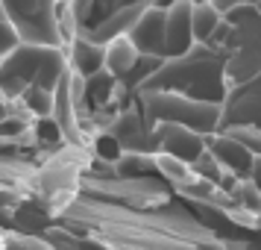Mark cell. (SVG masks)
Listing matches in <instances>:
<instances>
[{
	"label": "cell",
	"mask_w": 261,
	"mask_h": 250,
	"mask_svg": "<svg viewBox=\"0 0 261 250\" xmlns=\"http://www.w3.org/2000/svg\"><path fill=\"white\" fill-rule=\"evenodd\" d=\"M205 150L212 153V159L220 165V171L232 174L238 179H252L255 183V171H258V156H252L244 150L241 144H235L229 135H214L205 142Z\"/></svg>",
	"instance_id": "1"
},
{
	"label": "cell",
	"mask_w": 261,
	"mask_h": 250,
	"mask_svg": "<svg viewBox=\"0 0 261 250\" xmlns=\"http://www.w3.org/2000/svg\"><path fill=\"white\" fill-rule=\"evenodd\" d=\"M226 83L232 85H247L255 74H258V41H249V44H241L229 53L226 59Z\"/></svg>",
	"instance_id": "2"
},
{
	"label": "cell",
	"mask_w": 261,
	"mask_h": 250,
	"mask_svg": "<svg viewBox=\"0 0 261 250\" xmlns=\"http://www.w3.org/2000/svg\"><path fill=\"white\" fill-rule=\"evenodd\" d=\"M138 62V50L132 48L126 36H118L103 44V71L115 80H123L132 71V65Z\"/></svg>",
	"instance_id": "3"
},
{
	"label": "cell",
	"mask_w": 261,
	"mask_h": 250,
	"mask_svg": "<svg viewBox=\"0 0 261 250\" xmlns=\"http://www.w3.org/2000/svg\"><path fill=\"white\" fill-rule=\"evenodd\" d=\"M220 15L223 9L217 6V3H191V15H188V30H191V41H197V44H205L212 33L217 30L220 24Z\"/></svg>",
	"instance_id": "4"
},
{
	"label": "cell",
	"mask_w": 261,
	"mask_h": 250,
	"mask_svg": "<svg viewBox=\"0 0 261 250\" xmlns=\"http://www.w3.org/2000/svg\"><path fill=\"white\" fill-rule=\"evenodd\" d=\"M71 68L68 71L76 74V77H94L97 71H103V44H94V41H85V38H73V56H71Z\"/></svg>",
	"instance_id": "5"
},
{
	"label": "cell",
	"mask_w": 261,
	"mask_h": 250,
	"mask_svg": "<svg viewBox=\"0 0 261 250\" xmlns=\"http://www.w3.org/2000/svg\"><path fill=\"white\" fill-rule=\"evenodd\" d=\"M18 103H21V106H24L36 121L50 118V115H53V92H47V88H38V85H27L24 92L18 95Z\"/></svg>",
	"instance_id": "6"
},
{
	"label": "cell",
	"mask_w": 261,
	"mask_h": 250,
	"mask_svg": "<svg viewBox=\"0 0 261 250\" xmlns=\"http://www.w3.org/2000/svg\"><path fill=\"white\" fill-rule=\"evenodd\" d=\"M153 168H159V171H162L170 183H176V186H182V183H188V179H191V168L185 165V162L173 159V156L155 153L153 156Z\"/></svg>",
	"instance_id": "7"
},
{
	"label": "cell",
	"mask_w": 261,
	"mask_h": 250,
	"mask_svg": "<svg viewBox=\"0 0 261 250\" xmlns=\"http://www.w3.org/2000/svg\"><path fill=\"white\" fill-rule=\"evenodd\" d=\"M188 168H191V177H194V179L212 183V186H217V179H220V174H223V171H220V165L212 159V153H208V150H202V153L197 156Z\"/></svg>",
	"instance_id": "8"
},
{
	"label": "cell",
	"mask_w": 261,
	"mask_h": 250,
	"mask_svg": "<svg viewBox=\"0 0 261 250\" xmlns=\"http://www.w3.org/2000/svg\"><path fill=\"white\" fill-rule=\"evenodd\" d=\"M223 135H229L232 142L241 144V147L249 150L252 156H258V130H255V127H229Z\"/></svg>",
	"instance_id": "9"
},
{
	"label": "cell",
	"mask_w": 261,
	"mask_h": 250,
	"mask_svg": "<svg viewBox=\"0 0 261 250\" xmlns=\"http://www.w3.org/2000/svg\"><path fill=\"white\" fill-rule=\"evenodd\" d=\"M176 189H179V194H185V197H191V200H197L200 206H205V203H208V197L214 194L212 183H202V179H194V177H191L188 183L176 186Z\"/></svg>",
	"instance_id": "10"
},
{
	"label": "cell",
	"mask_w": 261,
	"mask_h": 250,
	"mask_svg": "<svg viewBox=\"0 0 261 250\" xmlns=\"http://www.w3.org/2000/svg\"><path fill=\"white\" fill-rule=\"evenodd\" d=\"M15 48H18V36H15L12 27L0 18V53L6 56V53H9V50H15Z\"/></svg>",
	"instance_id": "11"
}]
</instances>
